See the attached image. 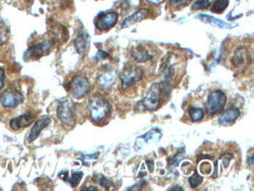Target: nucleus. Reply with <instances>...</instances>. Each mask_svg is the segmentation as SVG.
<instances>
[{"instance_id": "1", "label": "nucleus", "mask_w": 254, "mask_h": 191, "mask_svg": "<svg viewBox=\"0 0 254 191\" xmlns=\"http://www.w3.org/2000/svg\"><path fill=\"white\" fill-rule=\"evenodd\" d=\"M88 112H89L90 119L95 124H101L106 121L110 115V105L100 94H94L88 103Z\"/></svg>"}, {"instance_id": "2", "label": "nucleus", "mask_w": 254, "mask_h": 191, "mask_svg": "<svg viewBox=\"0 0 254 191\" xmlns=\"http://www.w3.org/2000/svg\"><path fill=\"white\" fill-rule=\"evenodd\" d=\"M143 76V69L141 67L136 66V64H128L120 74V79H121L122 89H128L130 87L138 82Z\"/></svg>"}, {"instance_id": "3", "label": "nucleus", "mask_w": 254, "mask_h": 191, "mask_svg": "<svg viewBox=\"0 0 254 191\" xmlns=\"http://www.w3.org/2000/svg\"><path fill=\"white\" fill-rule=\"evenodd\" d=\"M227 102L225 93L221 90H214L208 95L206 101V112L210 116H213L218 113L223 112Z\"/></svg>"}, {"instance_id": "4", "label": "nucleus", "mask_w": 254, "mask_h": 191, "mask_svg": "<svg viewBox=\"0 0 254 191\" xmlns=\"http://www.w3.org/2000/svg\"><path fill=\"white\" fill-rule=\"evenodd\" d=\"M162 94V86L159 83H152L144 99H143V106H144L146 111H156L161 106Z\"/></svg>"}, {"instance_id": "5", "label": "nucleus", "mask_w": 254, "mask_h": 191, "mask_svg": "<svg viewBox=\"0 0 254 191\" xmlns=\"http://www.w3.org/2000/svg\"><path fill=\"white\" fill-rule=\"evenodd\" d=\"M90 83L86 76L76 75L70 81V93L75 99H82L89 93Z\"/></svg>"}, {"instance_id": "6", "label": "nucleus", "mask_w": 254, "mask_h": 191, "mask_svg": "<svg viewBox=\"0 0 254 191\" xmlns=\"http://www.w3.org/2000/svg\"><path fill=\"white\" fill-rule=\"evenodd\" d=\"M24 101V96L17 89H8L2 94L0 98V105L4 108L12 109L18 107L20 103Z\"/></svg>"}, {"instance_id": "7", "label": "nucleus", "mask_w": 254, "mask_h": 191, "mask_svg": "<svg viewBox=\"0 0 254 191\" xmlns=\"http://www.w3.org/2000/svg\"><path fill=\"white\" fill-rule=\"evenodd\" d=\"M231 63L236 68H246L251 63V52L247 47L242 46L234 52L232 56V59H231Z\"/></svg>"}, {"instance_id": "8", "label": "nucleus", "mask_w": 254, "mask_h": 191, "mask_svg": "<svg viewBox=\"0 0 254 191\" xmlns=\"http://www.w3.org/2000/svg\"><path fill=\"white\" fill-rule=\"evenodd\" d=\"M119 20V14L116 12H107L100 14L96 19V27L100 31H107L114 27Z\"/></svg>"}, {"instance_id": "9", "label": "nucleus", "mask_w": 254, "mask_h": 191, "mask_svg": "<svg viewBox=\"0 0 254 191\" xmlns=\"http://www.w3.org/2000/svg\"><path fill=\"white\" fill-rule=\"evenodd\" d=\"M53 48V41L52 40H44L40 41V43L33 45L28 48L27 56L29 54V58H33V59H38V58H41L46 54L50 53Z\"/></svg>"}, {"instance_id": "10", "label": "nucleus", "mask_w": 254, "mask_h": 191, "mask_svg": "<svg viewBox=\"0 0 254 191\" xmlns=\"http://www.w3.org/2000/svg\"><path fill=\"white\" fill-rule=\"evenodd\" d=\"M58 116L59 119L61 120L64 125L66 126H73L74 121V113L73 108H71V105L69 101H63L58 107Z\"/></svg>"}, {"instance_id": "11", "label": "nucleus", "mask_w": 254, "mask_h": 191, "mask_svg": "<svg viewBox=\"0 0 254 191\" xmlns=\"http://www.w3.org/2000/svg\"><path fill=\"white\" fill-rule=\"evenodd\" d=\"M116 80V73L112 67H104V69L100 73L99 79H97V83L101 88L104 90H108L112 88L115 83Z\"/></svg>"}, {"instance_id": "12", "label": "nucleus", "mask_w": 254, "mask_h": 191, "mask_svg": "<svg viewBox=\"0 0 254 191\" xmlns=\"http://www.w3.org/2000/svg\"><path fill=\"white\" fill-rule=\"evenodd\" d=\"M33 122V115L32 114H22L18 118L12 119L11 122H9V127L13 130H19V129L28 127L29 125Z\"/></svg>"}, {"instance_id": "13", "label": "nucleus", "mask_w": 254, "mask_h": 191, "mask_svg": "<svg viewBox=\"0 0 254 191\" xmlns=\"http://www.w3.org/2000/svg\"><path fill=\"white\" fill-rule=\"evenodd\" d=\"M50 124H51L50 118H44V119L38 120V121L34 124L33 128H32V130L29 131V134L27 136V141L33 142L34 140H37L38 136L40 135V132L42 131V129L46 128Z\"/></svg>"}, {"instance_id": "14", "label": "nucleus", "mask_w": 254, "mask_h": 191, "mask_svg": "<svg viewBox=\"0 0 254 191\" xmlns=\"http://www.w3.org/2000/svg\"><path fill=\"white\" fill-rule=\"evenodd\" d=\"M131 57L136 63H145V61L151 60L154 56L149 52V50L144 46L133 47L131 51Z\"/></svg>"}, {"instance_id": "15", "label": "nucleus", "mask_w": 254, "mask_h": 191, "mask_svg": "<svg viewBox=\"0 0 254 191\" xmlns=\"http://www.w3.org/2000/svg\"><path fill=\"white\" fill-rule=\"evenodd\" d=\"M146 15H148V9L145 8H141L138 9L137 12L133 13V14L130 15L129 18H127L125 21L122 22V28H127V27H130V26L135 25L136 22H139L142 21L143 19H144Z\"/></svg>"}, {"instance_id": "16", "label": "nucleus", "mask_w": 254, "mask_h": 191, "mask_svg": "<svg viewBox=\"0 0 254 191\" xmlns=\"http://www.w3.org/2000/svg\"><path fill=\"white\" fill-rule=\"evenodd\" d=\"M75 48L77 51V53L83 56L86 53L87 48H88V44H89V38H88V34L84 31H81L77 37L75 39Z\"/></svg>"}, {"instance_id": "17", "label": "nucleus", "mask_w": 254, "mask_h": 191, "mask_svg": "<svg viewBox=\"0 0 254 191\" xmlns=\"http://www.w3.org/2000/svg\"><path fill=\"white\" fill-rule=\"evenodd\" d=\"M239 115H240L239 109L232 108V109H229V111L224 112L223 114L219 116V120H218V121H219L220 125L227 126V125L233 124V122L239 118Z\"/></svg>"}, {"instance_id": "18", "label": "nucleus", "mask_w": 254, "mask_h": 191, "mask_svg": "<svg viewBox=\"0 0 254 191\" xmlns=\"http://www.w3.org/2000/svg\"><path fill=\"white\" fill-rule=\"evenodd\" d=\"M172 79H174V68L169 66L167 69L164 70V77H163V87H162L163 94L165 93L167 95L170 94L171 88H172Z\"/></svg>"}, {"instance_id": "19", "label": "nucleus", "mask_w": 254, "mask_h": 191, "mask_svg": "<svg viewBox=\"0 0 254 191\" xmlns=\"http://www.w3.org/2000/svg\"><path fill=\"white\" fill-rule=\"evenodd\" d=\"M198 18H199L200 20L204 21V22H208V24L216 25L217 27H221V28H231V27H233V25L227 24V22H224V21H220V20H217V19L211 18V17H208V15H205V14H201Z\"/></svg>"}, {"instance_id": "20", "label": "nucleus", "mask_w": 254, "mask_h": 191, "mask_svg": "<svg viewBox=\"0 0 254 191\" xmlns=\"http://www.w3.org/2000/svg\"><path fill=\"white\" fill-rule=\"evenodd\" d=\"M229 2L230 0H214L211 9L214 13H223L229 6Z\"/></svg>"}, {"instance_id": "21", "label": "nucleus", "mask_w": 254, "mask_h": 191, "mask_svg": "<svg viewBox=\"0 0 254 191\" xmlns=\"http://www.w3.org/2000/svg\"><path fill=\"white\" fill-rule=\"evenodd\" d=\"M190 118L193 122L201 121L204 118L203 108H199V107H192L190 109Z\"/></svg>"}, {"instance_id": "22", "label": "nucleus", "mask_w": 254, "mask_h": 191, "mask_svg": "<svg viewBox=\"0 0 254 191\" xmlns=\"http://www.w3.org/2000/svg\"><path fill=\"white\" fill-rule=\"evenodd\" d=\"M8 40V28L4 22L0 21V46L7 43Z\"/></svg>"}, {"instance_id": "23", "label": "nucleus", "mask_w": 254, "mask_h": 191, "mask_svg": "<svg viewBox=\"0 0 254 191\" xmlns=\"http://www.w3.org/2000/svg\"><path fill=\"white\" fill-rule=\"evenodd\" d=\"M210 0H194L192 9H206L210 7Z\"/></svg>"}, {"instance_id": "24", "label": "nucleus", "mask_w": 254, "mask_h": 191, "mask_svg": "<svg viewBox=\"0 0 254 191\" xmlns=\"http://www.w3.org/2000/svg\"><path fill=\"white\" fill-rule=\"evenodd\" d=\"M189 183H190L191 188H197L199 187L201 183H203V177L200 176V175H198L197 173H194L192 176L190 177V180H189Z\"/></svg>"}, {"instance_id": "25", "label": "nucleus", "mask_w": 254, "mask_h": 191, "mask_svg": "<svg viewBox=\"0 0 254 191\" xmlns=\"http://www.w3.org/2000/svg\"><path fill=\"white\" fill-rule=\"evenodd\" d=\"M94 181H96L97 183L100 184V186H102L106 188V189H110V187L113 186V183L110 182V181L108 179H106V177L101 176V175H99V176H95L94 177Z\"/></svg>"}, {"instance_id": "26", "label": "nucleus", "mask_w": 254, "mask_h": 191, "mask_svg": "<svg viewBox=\"0 0 254 191\" xmlns=\"http://www.w3.org/2000/svg\"><path fill=\"white\" fill-rule=\"evenodd\" d=\"M81 179H82V173H80V171H76V173H73L70 179L68 180V182H69L71 187H76L81 181Z\"/></svg>"}, {"instance_id": "27", "label": "nucleus", "mask_w": 254, "mask_h": 191, "mask_svg": "<svg viewBox=\"0 0 254 191\" xmlns=\"http://www.w3.org/2000/svg\"><path fill=\"white\" fill-rule=\"evenodd\" d=\"M199 171L201 175H210L212 171V166L210 162H201V164H199Z\"/></svg>"}, {"instance_id": "28", "label": "nucleus", "mask_w": 254, "mask_h": 191, "mask_svg": "<svg viewBox=\"0 0 254 191\" xmlns=\"http://www.w3.org/2000/svg\"><path fill=\"white\" fill-rule=\"evenodd\" d=\"M191 0H170V5L172 8H179L182 6H187Z\"/></svg>"}, {"instance_id": "29", "label": "nucleus", "mask_w": 254, "mask_h": 191, "mask_svg": "<svg viewBox=\"0 0 254 191\" xmlns=\"http://www.w3.org/2000/svg\"><path fill=\"white\" fill-rule=\"evenodd\" d=\"M4 80H5V74H4V70L0 69V89L2 88V86H4Z\"/></svg>"}, {"instance_id": "30", "label": "nucleus", "mask_w": 254, "mask_h": 191, "mask_svg": "<svg viewBox=\"0 0 254 191\" xmlns=\"http://www.w3.org/2000/svg\"><path fill=\"white\" fill-rule=\"evenodd\" d=\"M146 1H148L149 4H152V5H159V4H162L164 0H146Z\"/></svg>"}, {"instance_id": "31", "label": "nucleus", "mask_w": 254, "mask_h": 191, "mask_svg": "<svg viewBox=\"0 0 254 191\" xmlns=\"http://www.w3.org/2000/svg\"><path fill=\"white\" fill-rule=\"evenodd\" d=\"M250 166H251V167L253 166V154L251 155V157H250Z\"/></svg>"}]
</instances>
